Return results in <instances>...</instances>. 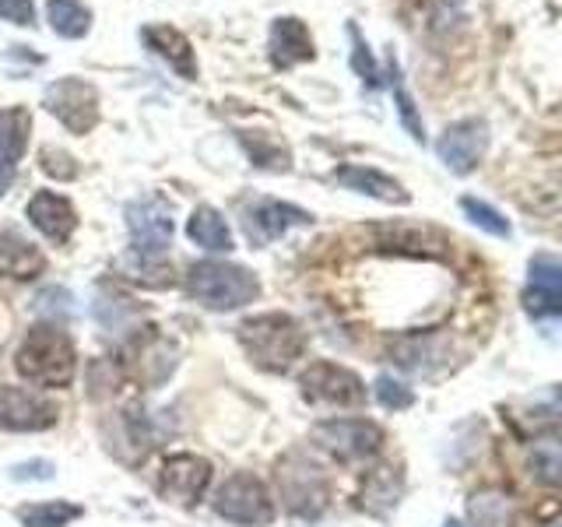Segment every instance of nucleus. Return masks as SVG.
<instances>
[{
	"label": "nucleus",
	"instance_id": "nucleus-1",
	"mask_svg": "<svg viewBox=\"0 0 562 527\" xmlns=\"http://www.w3.org/2000/svg\"><path fill=\"white\" fill-rule=\"evenodd\" d=\"M239 345L263 373H289L306 356V330L289 313H260L239 324Z\"/></svg>",
	"mask_w": 562,
	"mask_h": 527
},
{
	"label": "nucleus",
	"instance_id": "nucleus-2",
	"mask_svg": "<svg viewBox=\"0 0 562 527\" xmlns=\"http://www.w3.org/2000/svg\"><path fill=\"white\" fill-rule=\"evenodd\" d=\"M14 366L29 383L43 386V391H53V386H67L75 380L78 356H75V345H70L64 327L40 324V327H29L22 345H18Z\"/></svg>",
	"mask_w": 562,
	"mask_h": 527
},
{
	"label": "nucleus",
	"instance_id": "nucleus-3",
	"mask_svg": "<svg viewBox=\"0 0 562 527\" xmlns=\"http://www.w3.org/2000/svg\"><path fill=\"white\" fill-rule=\"evenodd\" d=\"M187 292L207 310H239L260 295V281L239 264L201 260L187 271Z\"/></svg>",
	"mask_w": 562,
	"mask_h": 527
},
{
	"label": "nucleus",
	"instance_id": "nucleus-4",
	"mask_svg": "<svg viewBox=\"0 0 562 527\" xmlns=\"http://www.w3.org/2000/svg\"><path fill=\"white\" fill-rule=\"evenodd\" d=\"M215 514L243 527H263L274 520V500L250 471H236L215 492Z\"/></svg>",
	"mask_w": 562,
	"mask_h": 527
},
{
	"label": "nucleus",
	"instance_id": "nucleus-5",
	"mask_svg": "<svg viewBox=\"0 0 562 527\" xmlns=\"http://www.w3.org/2000/svg\"><path fill=\"white\" fill-rule=\"evenodd\" d=\"M313 444L341 464H362L383 447V429L366 418H327L313 429Z\"/></svg>",
	"mask_w": 562,
	"mask_h": 527
},
{
	"label": "nucleus",
	"instance_id": "nucleus-6",
	"mask_svg": "<svg viewBox=\"0 0 562 527\" xmlns=\"http://www.w3.org/2000/svg\"><path fill=\"white\" fill-rule=\"evenodd\" d=\"M127 228H131V250L140 260H158L172 246V208L148 193L127 204Z\"/></svg>",
	"mask_w": 562,
	"mask_h": 527
},
{
	"label": "nucleus",
	"instance_id": "nucleus-7",
	"mask_svg": "<svg viewBox=\"0 0 562 527\" xmlns=\"http://www.w3.org/2000/svg\"><path fill=\"white\" fill-rule=\"evenodd\" d=\"M43 105L70 134H88L99 123V92L95 85H88L81 78H57L53 85H46Z\"/></svg>",
	"mask_w": 562,
	"mask_h": 527
},
{
	"label": "nucleus",
	"instance_id": "nucleus-8",
	"mask_svg": "<svg viewBox=\"0 0 562 527\" xmlns=\"http://www.w3.org/2000/svg\"><path fill=\"white\" fill-rule=\"evenodd\" d=\"M299 386H303V397L310 404H327V408H359V404H366V383L338 362H313Z\"/></svg>",
	"mask_w": 562,
	"mask_h": 527
},
{
	"label": "nucleus",
	"instance_id": "nucleus-9",
	"mask_svg": "<svg viewBox=\"0 0 562 527\" xmlns=\"http://www.w3.org/2000/svg\"><path fill=\"white\" fill-rule=\"evenodd\" d=\"M278 489L285 506L299 517H321L330 500L327 479L313 464H306L303 457H289V461L278 464Z\"/></svg>",
	"mask_w": 562,
	"mask_h": 527
},
{
	"label": "nucleus",
	"instance_id": "nucleus-10",
	"mask_svg": "<svg viewBox=\"0 0 562 527\" xmlns=\"http://www.w3.org/2000/svg\"><path fill=\"white\" fill-rule=\"evenodd\" d=\"M485 148H488V123L479 116L450 123V127L436 141L439 162L457 176H468V172L479 169V162L485 158Z\"/></svg>",
	"mask_w": 562,
	"mask_h": 527
},
{
	"label": "nucleus",
	"instance_id": "nucleus-11",
	"mask_svg": "<svg viewBox=\"0 0 562 527\" xmlns=\"http://www.w3.org/2000/svg\"><path fill=\"white\" fill-rule=\"evenodd\" d=\"M211 485V464L198 453H172L158 471V492L176 506H193Z\"/></svg>",
	"mask_w": 562,
	"mask_h": 527
},
{
	"label": "nucleus",
	"instance_id": "nucleus-12",
	"mask_svg": "<svg viewBox=\"0 0 562 527\" xmlns=\"http://www.w3.org/2000/svg\"><path fill=\"white\" fill-rule=\"evenodd\" d=\"M57 426V404L29 386H0V429L43 433Z\"/></svg>",
	"mask_w": 562,
	"mask_h": 527
},
{
	"label": "nucleus",
	"instance_id": "nucleus-13",
	"mask_svg": "<svg viewBox=\"0 0 562 527\" xmlns=\"http://www.w3.org/2000/svg\"><path fill=\"white\" fill-rule=\"evenodd\" d=\"M310 222H313L310 211L289 201H257L254 208H246V218H243L246 236H250L254 246H268L278 236H285L289 228L310 225Z\"/></svg>",
	"mask_w": 562,
	"mask_h": 527
},
{
	"label": "nucleus",
	"instance_id": "nucleus-14",
	"mask_svg": "<svg viewBox=\"0 0 562 527\" xmlns=\"http://www.w3.org/2000/svg\"><path fill=\"white\" fill-rule=\"evenodd\" d=\"M524 306L531 316L544 321V316L562 313V264L552 254H538L527 268V292Z\"/></svg>",
	"mask_w": 562,
	"mask_h": 527
},
{
	"label": "nucleus",
	"instance_id": "nucleus-15",
	"mask_svg": "<svg viewBox=\"0 0 562 527\" xmlns=\"http://www.w3.org/2000/svg\"><path fill=\"white\" fill-rule=\"evenodd\" d=\"M25 215L49 243H67L70 236H75V228H78L75 204H70L64 193H53V190L35 193V198L29 201V208H25Z\"/></svg>",
	"mask_w": 562,
	"mask_h": 527
},
{
	"label": "nucleus",
	"instance_id": "nucleus-16",
	"mask_svg": "<svg viewBox=\"0 0 562 527\" xmlns=\"http://www.w3.org/2000/svg\"><path fill=\"white\" fill-rule=\"evenodd\" d=\"M140 40L145 46L155 53V57H162L169 64V70H176L183 81H198L201 67H198V57H193V46L190 40L172 25H148L140 29Z\"/></svg>",
	"mask_w": 562,
	"mask_h": 527
},
{
	"label": "nucleus",
	"instance_id": "nucleus-17",
	"mask_svg": "<svg viewBox=\"0 0 562 527\" xmlns=\"http://www.w3.org/2000/svg\"><path fill=\"white\" fill-rule=\"evenodd\" d=\"M29 131H32V116L22 105H8L0 110V193H8L18 162H22L25 145H29Z\"/></svg>",
	"mask_w": 562,
	"mask_h": 527
},
{
	"label": "nucleus",
	"instance_id": "nucleus-18",
	"mask_svg": "<svg viewBox=\"0 0 562 527\" xmlns=\"http://www.w3.org/2000/svg\"><path fill=\"white\" fill-rule=\"evenodd\" d=\"M268 49H271V64H274L278 70H289V67H295V64H306V60L316 57L313 35H310L306 22H299V18H292V14L274 18Z\"/></svg>",
	"mask_w": 562,
	"mask_h": 527
},
{
	"label": "nucleus",
	"instance_id": "nucleus-19",
	"mask_svg": "<svg viewBox=\"0 0 562 527\" xmlns=\"http://www.w3.org/2000/svg\"><path fill=\"white\" fill-rule=\"evenodd\" d=\"M334 180L356 193H366V198H376L383 204H408V190H404L394 176H386L373 166H341L334 172Z\"/></svg>",
	"mask_w": 562,
	"mask_h": 527
},
{
	"label": "nucleus",
	"instance_id": "nucleus-20",
	"mask_svg": "<svg viewBox=\"0 0 562 527\" xmlns=\"http://www.w3.org/2000/svg\"><path fill=\"white\" fill-rule=\"evenodd\" d=\"M187 236L201 246V250H211V254H228L233 250V228H228L225 215L218 208H211V204H201V208H193V215L187 222Z\"/></svg>",
	"mask_w": 562,
	"mask_h": 527
},
{
	"label": "nucleus",
	"instance_id": "nucleus-21",
	"mask_svg": "<svg viewBox=\"0 0 562 527\" xmlns=\"http://www.w3.org/2000/svg\"><path fill=\"white\" fill-rule=\"evenodd\" d=\"M43 254L29 239H22L11 228H0V274L8 278H35L43 271Z\"/></svg>",
	"mask_w": 562,
	"mask_h": 527
},
{
	"label": "nucleus",
	"instance_id": "nucleus-22",
	"mask_svg": "<svg viewBox=\"0 0 562 527\" xmlns=\"http://www.w3.org/2000/svg\"><path fill=\"white\" fill-rule=\"evenodd\" d=\"M46 22L64 40H85L92 32V11L81 0H46Z\"/></svg>",
	"mask_w": 562,
	"mask_h": 527
},
{
	"label": "nucleus",
	"instance_id": "nucleus-23",
	"mask_svg": "<svg viewBox=\"0 0 562 527\" xmlns=\"http://www.w3.org/2000/svg\"><path fill=\"white\" fill-rule=\"evenodd\" d=\"M397 496H401V474H397V468L383 464L366 479L362 506L373 509V514H386L391 506H397Z\"/></svg>",
	"mask_w": 562,
	"mask_h": 527
},
{
	"label": "nucleus",
	"instance_id": "nucleus-24",
	"mask_svg": "<svg viewBox=\"0 0 562 527\" xmlns=\"http://www.w3.org/2000/svg\"><path fill=\"white\" fill-rule=\"evenodd\" d=\"M85 509L78 503L67 500H49V503H32L18 509V520L22 527H67L70 520H78Z\"/></svg>",
	"mask_w": 562,
	"mask_h": 527
},
{
	"label": "nucleus",
	"instance_id": "nucleus-25",
	"mask_svg": "<svg viewBox=\"0 0 562 527\" xmlns=\"http://www.w3.org/2000/svg\"><path fill=\"white\" fill-rule=\"evenodd\" d=\"M391 92H394V102H397V116H401V123L408 127V134L422 145V141H426V123H422V116H418V110H415V99L408 96V88H404L401 70H397L394 60H391Z\"/></svg>",
	"mask_w": 562,
	"mask_h": 527
},
{
	"label": "nucleus",
	"instance_id": "nucleus-26",
	"mask_svg": "<svg viewBox=\"0 0 562 527\" xmlns=\"http://www.w3.org/2000/svg\"><path fill=\"white\" fill-rule=\"evenodd\" d=\"M461 211L471 218V225H479V228H485L488 236H499V239H509V222L499 215L496 208L492 204H485V201H479V198H461Z\"/></svg>",
	"mask_w": 562,
	"mask_h": 527
},
{
	"label": "nucleus",
	"instance_id": "nucleus-27",
	"mask_svg": "<svg viewBox=\"0 0 562 527\" xmlns=\"http://www.w3.org/2000/svg\"><path fill=\"white\" fill-rule=\"evenodd\" d=\"M531 468H535V474H538L544 485H559L562 457H559V444H555V439H541V444H535Z\"/></svg>",
	"mask_w": 562,
	"mask_h": 527
},
{
	"label": "nucleus",
	"instance_id": "nucleus-28",
	"mask_svg": "<svg viewBox=\"0 0 562 527\" xmlns=\"http://www.w3.org/2000/svg\"><path fill=\"white\" fill-rule=\"evenodd\" d=\"M348 35H351V67H356V75L362 78V85H369V88H376V81H380V70H376V60H373V53H369V46H366V40L359 35V29L356 25H348Z\"/></svg>",
	"mask_w": 562,
	"mask_h": 527
},
{
	"label": "nucleus",
	"instance_id": "nucleus-29",
	"mask_svg": "<svg viewBox=\"0 0 562 527\" xmlns=\"http://www.w3.org/2000/svg\"><path fill=\"white\" fill-rule=\"evenodd\" d=\"M373 391H376V401L383 404V408H391V412H404V408H412V404H415L412 386H404L394 377H380Z\"/></svg>",
	"mask_w": 562,
	"mask_h": 527
},
{
	"label": "nucleus",
	"instance_id": "nucleus-30",
	"mask_svg": "<svg viewBox=\"0 0 562 527\" xmlns=\"http://www.w3.org/2000/svg\"><path fill=\"white\" fill-rule=\"evenodd\" d=\"M0 22L32 25L35 22V4H32V0H0Z\"/></svg>",
	"mask_w": 562,
	"mask_h": 527
},
{
	"label": "nucleus",
	"instance_id": "nucleus-31",
	"mask_svg": "<svg viewBox=\"0 0 562 527\" xmlns=\"http://www.w3.org/2000/svg\"><path fill=\"white\" fill-rule=\"evenodd\" d=\"M64 162H75L67 152H57V148H46L43 152V172L57 176V180H75L78 176V166H64Z\"/></svg>",
	"mask_w": 562,
	"mask_h": 527
},
{
	"label": "nucleus",
	"instance_id": "nucleus-32",
	"mask_svg": "<svg viewBox=\"0 0 562 527\" xmlns=\"http://www.w3.org/2000/svg\"><path fill=\"white\" fill-rule=\"evenodd\" d=\"M53 471H57V468H53L49 461H29V464H14L11 479L14 482H49Z\"/></svg>",
	"mask_w": 562,
	"mask_h": 527
},
{
	"label": "nucleus",
	"instance_id": "nucleus-33",
	"mask_svg": "<svg viewBox=\"0 0 562 527\" xmlns=\"http://www.w3.org/2000/svg\"><path fill=\"white\" fill-rule=\"evenodd\" d=\"M443 527H464V524H457V520H447Z\"/></svg>",
	"mask_w": 562,
	"mask_h": 527
},
{
	"label": "nucleus",
	"instance_id": "nucleus-34",
	"mask_svg": "<svg viewBox=\"0 0 562 527\" xmlns=\"http://www.w3.org/2000/svg\"><path fill=\"white\" fill-rule=\"evenodd\" d=\"M544 527H559V520H552V524H544Z\"/></svg>",
	"mask_w": 562,
	"mask_h": 527
}]
</instances>
